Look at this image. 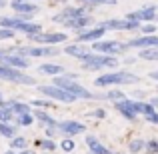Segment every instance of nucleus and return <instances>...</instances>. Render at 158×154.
I'll return each instance as SVG.
<instances>
[{
  "label": "nucleus",
  "instance_id": "1",
  "mask_svg": "<svg viewBox=\"0 0 158 154\" xmlns=\"http://www.w3.org/2000/svg\"><path fill=\"white\" fill-rule=\"evenodd\" d=\"M54 86H58V88L66 90V92L72 94L74 98H86V100H90V98H96L92 92H90V90H86L84 86L76 84V80H72L68 74H62V76H54Z\"/></svg>",
  "mask_w": 158,
  "mask_h": 154
},
{
  "label": "nucleus",
  "instance_id": "2",
  "mask_svg": "<svg viewBox=\"0 0 158 154\" xmlns=\"http://www.w3.org/2000/svg\"><path fill=\"white\" fill-rule=\"evenodd\" d=\"M132 82H138V76L136 74H130V72H108V74H102L94 80V86H110V84H132Z\"/></svg>",
  "mask_w": 158,
  "mask_h": 154
},
{
  "label": "nucleus",
  "instance_id": "3",
  "mask_svg": "<svg viewBox=\"0 0 158 154\" xmlns=\"http://www.w3.org/2000/svg\"><path fill=\"white\" fill-rule=\"evenodd\" d=\"M0 26H2V28H8V30L26 32L28 36L40 34V24L26 22V20H22V18H8V16H2V18H0Z\"/></svg>",
  "mask_w": 158,
  "mask_h": 154
},
{
  "label": "nucleus",
  "instance_id": "4",
  "mask_svg": "<svg viewBox=\"0 0 158 154\" xmlns=\"http://www.w3.org/2000/svg\"><path fill=\"white\" fill-rule=\"evenodd\" d=\"M0 80H10V82H18V84H34V78L28 74L20 72L18 68H12L0 62Z\"/></svg>",
  "mask_w": 158,
  "mask_h": 154
},
{
  "label": "nucleus",
  "instance_id": "5",
  "mask_svg": "<svg viewBox=\"0 0 158 154\" xmlns=\"http://www.w3.org/2000/svg\"><path fill=\"white\" fill-rule=\"evenodd\" d=\"M116 64H118V60H116L114 56H108V54H98V56L90 54V56L84 60V68H88V70H98V68H114Z\"/></svg>",
  "mask_w": 158,
  "mask_h": 154
},
{
  "label": "nucleus",
  "instance_id": "6",
  "mask_svg": "<svg viewBox=\"0 0 158 154\" xmlns=\"http://www.w3.org/2000/svg\"><path fill=\"white\" fill-rule=\"evenodd\" d=\"M38 90L44 94L46 98H50V100H58V102H74L76 98L72 96V94H68L66 90L58 88V86H38Z\"/></svg>",
  "mask_w": 158,
  "mask_h": 154
},
{
  "label": "nucleus",
  "instance_id": "7",
  "mask_svg": "<svg viewBox=\"0 0 158 154\" xmlns=\"http://www.w3.org/2000/svg\"><path fill=\"white\" fill-rule=\"evenodd\" d=\"M92 48H94L96 52H100V54L114 56V54L126 50V44H120V42H116V40H98V42L92 44Z\"/></svg>",
  "mask_w": 158,
  "mask_h": 154
},
{
  "label": "nucleus",
  "instance_id": "8",
  "mask_svg": "<svg viewBox=\"0 0 158 154\" xmlns=\"http://www.w3.org/2000/svg\"><path fill=\"white\" fill-rule=\"evenodd\" d=\"M30 40H36V42L46 44V46H54V44H60L68 38H66V34H62V32H50V34H42V32H40V34H32Z\"/></svg>",
  "mask_w": 158,
  "mask_h": 154
},
{
  "label": "nucleus",
  "instance_id": "9",
  "mask_svg": "<svg viewBox=\"0 0 158 154\" xmlns=\"http://www.w3.org/2000/svg\"><path fill=\"white\" fill-rule=\"evenodd\" d=\"M16 54H20V56H56L58 50L54 46H42V48H38V46H28V48H18L16 50Z\"/></svg>",
  "mask_w": 158,
  "mask_h": 154
},
{
  "label": "nucleus",
  "instance_id": "10",
  "mask_svg": "<svg viewBox=\"0 0 158 154\" xmlns=\"http://www.w3.org/2000/svg\"><path fill=\"white\" fill-rule=\"evenodd\" d=\"M114 108H116V110H118L126 120H136V116H138V112H136V108H134V100H128V98L116 102Z\"/></svg>",
  "mask_w": 158,
  "mask_h": 154
},
{
  "label": "nucleus",
  "instance_id": "11",
  "mask_svg": "<svg viewBox=\"0 0 158 154\" xmlns=\"http://www.w3.org/2000/svg\"><path fill=\"white\" fill-rule=\"evenodd\" d=\"M80 16H84V8H64L60 14L54 16V20H56V22H62V24L66 26L68 22H72V20L80 18Z\"/></svg>",
  "mask_w": 158,
  "mask_h": 154
},
{
  "label": "nucleus",
  "instance_id": "12",
  "mask_svg": "<svg viewBox=\"0 0 158 154\" xmlns=\"http://www.w3.org/2000/svg\"><path fill=\"white\" fill-rule=\"evenodd\" d=\"M158 46V36L150 34V36H142V38H136V40H128L126 48H140V50H144V48H154Z\"/></svg>",
  "mask_w": 158,
  "mask_h": 154
},
{
  "label": "nucleus",
  "instance_id": "13",
  "mask_svg": "<svg viewBox=\"0 0 158 154\" xmlns=\"http://www.w3.org/2000/svg\"><path fill=\"white\" fill-rule=\"evenodd\" d=\"M2 64L12 66V68H18V70H24V68L30 66V62H28V58L20 56V54H4L2 56Z\"/></svg>",
  "mask_w": 158,
  "mask_h": 154
},
{
  "label": "nucleus",
  "instance_id": "14",
  "mask_svg": "<svg viewBox=\"0 0 158 154\" xmlns=\"http://www.w3.org/2000/svg\"><path fill=\"white\" fill-rule=\"evenodd\" d=\"M58 130H62L66 136H76L80 132H84V124L76 122V120H66V122H58Z\"/></svg>",
  "mask_w": 158,
  "mask_h": 154
},
{
  "label": "nucleus",
  "instance_id": "15",
  "mask_svg": "<svg viewBox=\"0 0 158 154\" xmlns=\"http://www.w3.org/2000/svg\"><path fill=\"white\" fill-rule=\"evenodd\" d=\"M104 28L102 26H98V28H92V30H86V32H80V36H78V40H80V44L82 42H98V40L104 36Z\"/></svg>",
  "mask_w": 158,
  "mask_h": 154
},
{
  "label": "nucleus",
  "instance_id": "16",
  "mask_svg": "<svg viewBox=\"0 0 158 154\" xmlns=\"http://www.w3.org/2000/svg\"><path fill=\"white\" fill-rule=\"evenodd\" d=\"M12 8H14L18 14H24V16H30V14H34V12H38V8H36L34 4L26 2V0H14V2H12Z\"/></svg>",
  "mask_w": 158,
  "mask_h": 154
},
{
  "label": "nucleus",
  "instance_id": "17",
  "mask_svg": "<svg viewBox=\"0 0 158 154\" xmlns=\"http://www.w3.org/2000/svg\"><path fill=\"white\" fill-rule=\"evenodd\" d=\"M64 52L68 54V56H74V58H78V60H82V62H84L86 58L90 56V52L86 50L82 44H70V46L64 48Z\"/></svg>",
  "mask_w": 158,
  "mask_h": 154
},
{
  "label": "nucleus",
  "instance_id": "18",
  "mask_svg": "<svg viewBox=\"0 0 158 154\" xmlns=\"http://www.w3.org/2000/svg\"><path fill=\"white\" fill-rule=\"evenodd\" d=\"M128 18L134 20H154L156 18V8L154 6H144L142 10H136L132 14H128Z\"/></svg>",
  "mask_w": 158,
  "mask_h": 154
},
{
  "label": "nucleus",
  "instance_id": "19",
  "mask_svg": "<svg viewBox=\"0 0 158 154\" xmlns=\"http://www.w3.org/2000/svg\"><path fill=\"white\" fill-rule=\"evenodd\" d=\"M38 72L44 76H60V72H66L60 64H42L38 66Z\"/></svg>",
  "mask_w": 158,
  "mask_h": 154
},
{
  "label": "nucleus",
  "instance_id": "20",
  "mask_svg": "<svg viewBox=\"0 0 158 154\" xmlns=\"http://www.w3.org/2000/svg\"><path fill=\"white\" fill-rule=\"evenodd\" d=\"M86 144H88V148H90V152L92 154H110L108 152V148L104 146V144H100L94 136H86Z\"/></svg>",
  "mask_w": 158,
  "mask_h": 154
},
{
  "label": "nucleus",
  "instance_id": "21",
  "mask_svg": "<svg viewBox=\"0 0 158 154\" xmlns=\"http://www.w3.org/2000/svg\"><path fill=\"white\" fill-rule=\"evenodd\" d=\"M6 106L10 108L14 114H18V116L28 114V112H30V106H28V104H22V102H14V100H10V102H6Z\"/></svg>",
  "mask_w": 158,
  "mask_h": 154
},
{
  "label": "nucleus",
  "instance_id": "22",
  "mask_svg": "<svg viewBox=\"0 0 158 154\" xmlns=\"http://www.w3.org/2000/svg\"><path fill=\"white\" fill-rule=\"evenodd\" d=\"M34 116H36V118H38V120H40V122H42L46 128H56V126H58L56 120H54L52 116H48L46 112H42V110H36V112H34Z\"/></svg>",
  "mask_w": 158,
  "mask_h": 154
},
{
  "label": "nucleus",
  "instance_id": "23",
  "mask_svg": "<svg viewBox=\"0 0 158 154\" xmlns=\"http://www.w3.org/2000/svg\"><path fill=\"white\" fill-rule=\"evenodd\" d=\"M92 22V18L90 16H80V18H76V20H72V22H68L66 26H70V28H74V30H82L84 26H88V24Z\"/></svg>",
  "mask_w": 158,
  "mask_h": 154
},
{
  "label": "nucleus",
  "instance_id": "24",
  "mask_svg": "<svg viewBox=\"0 0 158 154\" xmlns=\"http://www.w3.org/2000/svg\"><path fill=\"white\" fill-rule=\"evenodd\" d=\"M0 134L4 136V138H14V134H16V128L12 126V124H8V122H0Z\"/></svg>",
  "mask_w": 158,
  "mask_h": 154
},
{
  "label": "nucleus",
  "instance_id": "25",
  "mask_svg": "<svg viewBox=\"0 0 158 154\" xmlns=\"http://www.w3.org/2000/svg\"><path fill=\"white\" fill-rule=\"evenodd\" d=\"M138 56L144 58V60H158V46H154V48H144V50H140Z\"/></svg>",
  "mask_w": 158,
  "mask_h": 154
},
{
  "label": "nucleus",
  "instance_id": "26",
  "mask_svg": "<svg viewBox=\"0 0 158 154\" xmlns=\"http://www.w3.org/2000/svg\"><path fill=\"white\" fill-rule=\"evenodd\" d=\"M102 28L104 30H124V22L122 20H106Z\"/></svg>",
  "mask_w": 158,
  "mask_h": 154
},
{
  "label": "nucleus",
  "instance_id": "27",
  "mask_svg": "<svg viewBox=\"0 0 158 154\" xmlns=\"http://www.w3.org/2000/svg\"><path fill=\"white\" fill-rule=\"evenodd\" d=\"M10 148H12V150H24V148H26V138H22V136H14V138L10 140Z\"/></svg>",
  "mask_w": 158,
  "mask_h": 154
},
{
  "label": "nucleus",
  "instance_id": "28",
  "mask_svg": "<svg viewBox=\"0 0 158 154\" xmlns=\"http://www.w3.org/2000/svg\"><path fill=\"white\" fill-rule=\"evenodd\" d=\"M142 148H146V142H144V140H140V138L132 140V142L128 144V150H130V154H132V152H140Z\"/></svg>",
  "mask_w": 158,
  "mask_h": 154
},
{
  "label": "nucleus",
  "instance_id": "29",
  "mask_svg": "<svg viewBox=\"0 0 158 154\" xmlns=\"http://www.w3.org/2000/svg\"><path fill=\"white\" fill-rule=\"evenodd\" d=\"M12 114H14V112H12L8 106H0V122H10Z\"/></svg>",
  "mask_w": 158,
  "mask_h": 154
},
{
  "label": "nucleus",
  "instance_id": "30",
  "mask_svg": "<svg viewBox=\"0 0 158 154\" xmlns=\"http://www.w3.org/2000/svg\"><path fill=\"white\" fill-rule=\"evenodd\" d=\"M106 98H110V100L112 102H120V100H124V98H126V96H124V94L122 92H120V90H110V92H108L106 94Z\"/></svg>",
  "mask_w": 158,
  "mask_h": 154
},
{
  "label": "nucleus",
  "instance_id": "31",
  "mask_svg": "<svg viewBox=\"0 0 158 154\" xmlns=\"http://www.w3.org/2000/svg\"><path fill=\"white\" fill-rule=\"evenodd\" d=\"M34 122V116L28 112V114H22V116H18V124L20 126H30V124Z\"/></svg>",
  "mask_w": 158,
  "mask_h": 154
},
{
  "label": "nucleus",
  "instance_id": "32",
  "mask_svg": "<svg viewBox=\"0 0 158 154\" xmlns=\"http://www.w3.org/2000/svg\"><path fill=\"white\" fill-rule=\"evenodd\" d=\"M60 146H62V150H64V152H72L74 148H76V144H74L72 138H64V140L60 142Z\"/></svg>",
  "mask_w": 158,
  "mask_h": 154
},
{
  "label": "nucleus",
  "instance_id": "33",
  "mask_svg": "<svg viewBox=\"0 0 158 154\" xmlns=\"http://www.w3.org/2000/svg\"><path fill=\"white\" fill-rule=\"evenodd\" d=\"M136 28H140L138 20H134V18H126L124 20V30H136Z\"/></svg>",
  "mask_w": 158,
  "mask_h": 154
},
{
  "label": "nucleus",
  "instance_id": "34",
  "mask_svg": "<svg viewBox=\"0 0 158 154\" xmlns=\"http://www.w3.org/2000/svg\"><path fill=\"white\" fill-rule=\"evenodd\" d=\"M38 144H40V146H42L46 152H54V150H56V144H54L50 138H48V140H40Z\"/></svg>",
  "mask_w": 158,
  "mask_h": 154
},
{
  "label": "nucleus",
  "instance_id": "35",
  "mask_svg": "<svg viewBox=\"0 0 158 154\" xmlns=\"http://www.w3.org/2000/svg\"><path fill=\"white\" fill-rule=\"evenodd\" d=\"M146 152H150V154L158 152V140H148L146 142Z\"/></svg>",
  "mask_w": 158,
  "mask_h": 154
},
{
  "label": "nucleus",
  "instance_id": "36",
  "mask_svg": "<svg viewBox=\"0 0 158 154\" xmlns=\"http://www.w3.org/2000/svg\"><path fill=\"white\" fill-rule=\"evenodd\" d=\"M14 36V30H8V28H0V40H8Z\"/></svg>",
  "mask_w": 158,
  "mask_h": 154
},
{
  "label": "nucleus",
  "instance_id": "37",
  "mask_svg": "<svg viewBox=\"0 0 158 154\" xmlns=\"http://www.w3.org/2000/svg\"><path fill=\"white\" fill-rule=\"evenodd\" d=\"M154 30H156V26H154V24H144V26H142V32H144V36H150V34H154Z\"/></svg>",
  "mask_w": 158,
  "mask_h": 154
},
{
  "label": "nucleus",
  "instance_id": "38",
  "mask_svg": "<svg viewBox=\"0 0 158 154\" xmlns=\"http://www.w3.org/2000/svg\"><path fill=\"white\" fill-rule=\"evenodd\" d=\"M36 108H50V100H34L32 102Z\"/></svg>",
  "mask_w": 158,
  "mask_h": 154
},
{
  "label": "nucleus",
  "instance_id": "39",
  "mask_svg": "<svg viewBox=\"0 0 158 154\" xmlns=\"http://www.w3.org/2000/svg\"><path fill=\"white\" fill-rule=\"evenodd\" d=\"M82 2H90V4H116V0H82Z\"/></svg>",
  "mask_w": 158,
  "mask_h": 154
},
{
  "label": "nucleus",
  "instance_id": "40",
  "mask_svg": "<svg viewBox=\"0 0 158 154\" xmlns=\"http://www.w3.org/2000/svg\"><path fill=\"white\" fill-rule=\"evenodd\" d=\"M146 120H148V122H152V124H158V112H154V114H150V116H146Z\"/></svg>",
  "mask_w": 158,
  "mask_h": 154
},
{
  "label": "nucleus",
  "instance_id": "41",
  "mask_svg": "<svg viewBox=\"0 0 158 154\" xmlns=\"http://www.w3.org/2000/svg\"><path fill=\"white\" fill-rule=\"evenodd\" d=\"M94 116H98V118H104V110H96V112H94Z\"/></svg>",
  "mask_w": 158,
  "mask_h": 154
},
{
  "label": "nucleus",
  "instance_id": "42",
  "mask_svg": "<svg viewBox=\"0 0 158 154\" xmlns=\"http://www.w3.org/2000/svg\"><path fill=\"white\" fill-rule=\"evenodd\" d=\"M150 104H152L154 108H158V96H156V98H152V100H150Z\"/></svg>",
  "mask_w": 158,
  "mask_h": 154
},
{
  "label": "nucleus",
  "instance_id": "43",
  "mask_svg": "<svg viewBox=\"0 0 158 154\" xmlns=\"http://www.w3.org/2000/svg\"><path fill=\"white\" fill-rule=\"evenodd\" d=\"M150 78H154V80H158V70H156V72H150Z\"/></svg>",
  "mask_w": 158,
  "mask_h": 154
},
{
  "label": "nucleus",
  "instance_id": "44",
  "mask_svg": "<svg viewBox=\"0 0 158 154\" xmlns=\"http://www.w3.org/2000/svg\"><path fill=\"white\" fill-rule=\"evenodd\" d=\"M6 4H8L6 0H0V8H4V6H6Z\"/></svg>",
  "mask_w": 158,
  "mask_h": 154
},
{
  "label": "nucleus",
  "instance_id": "45",
  "mask_svg": "<svg viewBox=\"0 0 158 154\" xmlns=\"http://www.w3.org/2000/svg\"><path fill=\"white\" fill-rule=\"evenodd\" d=\"M18 154H34V152H30V150H22V152H18Z\"/></svg>",
  "mask_w": 158,
  "mask_h": 154
},
{
  "label": "nucleus",
  "instance_id": "46",
  "mask_svg": "<svg viewBox=\"0 0 158 154\" xmlns=\"http://www.w3.org/2000/svg\"><path fill=\"white\" fill-rule=\"evenodd\" d=\"M0 106H6V102L2 100V96H0Z\"/></svg>",
  "mask_w": 158,
  "mask_h": 154
},
{
  "label": "nucleus",
  "instance_id": "47",
  "mask_svg": "<svg viewBox=\"0 0 158 154\" xmlns=\"http://www.w3.org/2000/svg\"><path fill=\"white\" fill-rule=\"evenodd\" d=\"M4 154H18V152H14V150H8V152H4Z\"/></svg>",
  "mask_w": 158,
  "mask_h": 154
},
{
  "label": "nucleus",
  "instance_id": "48",
  "mask_svg": "<svg viewBox=\"0 0 158 154\" xmlns=\"http://www.w3.org/2000/svg\"><path fill=\"white\" fill-rule=\"evenodd\" d=\"M2 56H4V52H0V62H2Z\"/></svg>",
  "mask_w": 158,
  "mask_h": 154
},
{
  "label": "nucleus",
  "instance_id": "49",
  "mask_svg": "<svg viewBox=\"0 0 158 154\" xmlns=\"http://www.w3.org/2000/svg\"><path fill=\"white\" fill-rule=\"evenodd\" d=\"M114 154H118V152H114Z\"/></svg>",
  "mask_w": 158,
  "mask_h": 154
}]
</instances>
